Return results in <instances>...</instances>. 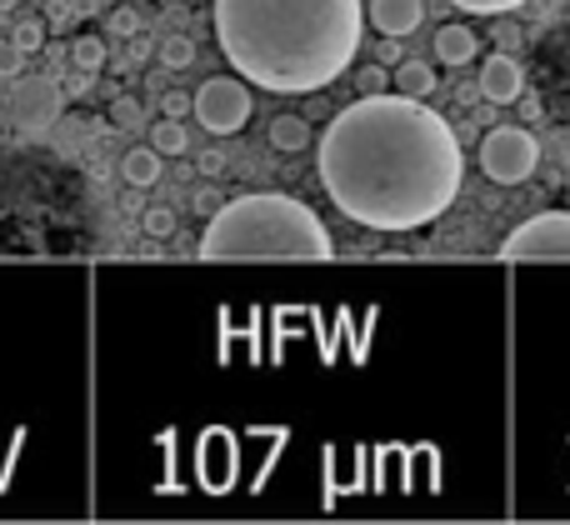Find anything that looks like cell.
Wrapping results in <instances>:
<instances>
[{
    "label": "cell",
    "mask_w": 570,
    "mask_h": 525,
    "mask_svg": "<svg viewBox=\"0 0 570 525\" xmlns=\"http://www.w3.org/2000/svg\"><path fill=\"white\" fill-rule=\"evenodd\" d=\"M465 180L461 136L415 96H361L321 136V186L365 230H421L455 206Z\"/></svg>",
    "instance_id": "1"
},
{
    "label": "cell",
    "mask_w": 570,
    "mask_h": 525,
    "mask_svg": "<svg viewBox=\"0 0 570 525\" xmlns=\"http://www.w3.org/2000/svg\"><path fill=\"white\" fill-rule=\"evenodd\" d=\"M220 56L271 96H315L361 56L365 0H216Z\"/></svg>",
    "instance_id": "2"
},
{
    "label": "cell",
    "mask_w": 570,
    "mask_h": 525,
    "mask_svg": "<svg viewBox=\"0 0 570 525\" xmlns=\"http://www.w3.org/2000/svg\"><path fill=\"white\" fill-rule=\"evenodd\" d=\"M206 260H325L335 240L305 200L281 190H250L210 216L200 236Z\"/></svg>",
    "instance_id": "3"
},
{
    "label": "cell",
    "mask_w": 570,
    "mask_h": 525,
    "mask_svg": "<svg viewBox=\"0 0 570 525\" xmlns=\"http://www.w3.org/2000/svg\"><path fill=\"white\" fill-rule=\"evenodd\" d=\"M250 116H256V96L246 76H210L196 90V120L210 136H236L250 126Z\"/></svg>",
    "instance_id": "4"
},
{
    "label": "cell",
    "mask_w": 570,
    "mask_h": 525,
    "mask_svg": "<svg viewBox=\"0 0 570 525\" xmlns=\"http://www.w3.org/2000/svg\"><path fill=\"white\" fill-rule=\"evenodd\" d=\"M535 166H541V146H535L531 130H521V126L485 130V140H481V170L495 180V186H521V180L535 176Z\"/></svg>",
    "instance_id": "5"
},
{
    "label": "cell",
    "mask_w": 570,
    "mask_h": 525,
    "mask_svg": "<svg viewBox=\"0 0 570 525\" xmlns=\"http://www.w3.org/2000/svg\"><path fill=\"white\" fill-rule=\"evenodd\" d=\"M505 260H570V210H546V216L515 226L501 240Z\"/></svg>",
    "instance_id": "6"
},
{
    "label": "cell",
    "mask_w": 570,
    "mask_h": 525,
    "mask_svg": "<svg viewBox=\"0 0 570 525\" xmlns=\"http://www.w3.org/2000/svg\"><path fill=\"white\" fill-rule=\"evenodd\" d=\"M60 116V90L50 76H16L6 96V120L16 130H50Z\"/></svg>",
    "instance_id": "7"
},
{
    "label": "cell",
    "mask_w": 570,
    "mask_h": 525,
    "mask_svg": "<svg viewBox=\"0 0 570 525\" xmlns=\"http://www.w3.org/2000/svg\"><path fill=\"white\" fill-rule=\"evenodd\" d=\"M521 90H525V70L511 50H495V56L481 60V96L491 106H511V100H521Z\"/></svg>",
    "instance_id": "8"
},
{
    "label": "cell",
    "mask_w": 570,
    "mask_h": 525,
    "mask_svg": "<svg viewBox=\"0 0 570 525\" xmlns=\"http://www.w3.org/2000/svg\"><path fill=\"white\" fill-rule=\"evenodd\" d=\"M365 20H371L385 40H401V36H411V30H421L425 0H371V6H365Z\"/></svg>",
    "instance_id": "9"
},
{
    "label": "cell",
    "mask_w": 570,
    "mask_h": 525,
    "mask_svg": "<svg viewBox=\"0 0 570 525\" xmlns=\"http://www.w3.org/2000/svg\"><path fill=\"white\" fill-rule=\"evenodd\" d=\"M431 50H435V60H441V66L461 70V66H471V60H475L481 40H475L471 26H441V30H435V46Z\"/></svg>",
    "instance_id": "10"
},
{
    "label": "cell",
    "mask_w": 570,
    "mask_h": 525,
    "mask_svg": "<svg viewBox=\"0 0 570 525\" xmlns=\"http://www.w3.org/2000/svg\"><path fill=\"white\" fill-rule=\"evenodd\" d=\"M160 170H166V156H160L156 146H136V150H126V160H120V176H126L136 190L156 186Z\"/></svg>",
    "instance_id": "11"
},
{
    "label": "cell",
    "mask_w": 570,
    "mask_h": 525,
    "mask_svg": "<svg viewBox=\"0 0 570 525\" xmlns=\"http://www.w3.org/2000/svg\"><path fill=\"white\" fill-rule=\"evenodd\" d=\"M395 90H401V96H415V100H431L435 90V70L425 66V60H401V66H395Z\"/></svg>",
    "instance_id": "12"
},
{
    "label": "cell",
    "mask_w": 570,
    "mask_h": 525,
    "mask_svg": "<svg viewBox=\"0 0 570 525\" xmlns=\"http://www.w3.org/2000/svg\"><path fill=\"white\" fill-rule=\"evenodd\" d=\"M266 136H271V150H285V156H295V150L311 146V120H305V116H276Z\"/></svg>",
    "instance_id": "13"
},
{
    "label": "cell",
    "mask_w": 570,
    "mask_h": 525,
    "mask_svg": "<svg viewBox=\"0 0 570 525\" xmlns=\"http://www.w3.org/2000/svg\"><path fill=\"white\" fill-rule=\"evenodd\" d=\"M150 146H156L160 156H186V150H190V130L180 126L176 116H160L156 126H150Z\"/></svg>",
    "instance_id": "14"
},
{
    "label": "cell",
    "mask_w": 570,
    "mask_h": 525,
    "mask_svg": "<svg viewBox=\"0 0 570 525\" xmlns=\"http://www.w3.org/2000/svg\"><path fill=\"white\" fill-rule=\"evenodd\" d=\"M70 60H76V70L96 76V70L106 66V40H100V36H80L76 46H70Z\"/></svg>",
    "instance_id": "15"
},
{
    "label": "cell",
    "mask_w": 570,
    "mask_h": 525,
    "mask_svg": "<svg viewBox=\"0 0 570 525\" xmlns=\"http://www.w3.org/2000/svg\"><path fill=\"white\" fill-rule=\"evenodd\" d=\"M190 60H196V40H186V36H166V40H160V66H166V70H186Z\"/></svg>",
    "instance_id": "16"
},
{
    "label": "cell",
    "mask_w": 570,
    "mask_h": 525,
    "mask_svg": "<svg viewBox=\"0 0 570 525\" xmlns=\"http://www.w3.org/2000/svg\"><path fill=\"white\" fill-rule=\"evenodd\" d=\"M46 20H16V30H10V40H16L26 56H36V50H46Z\"/></svg>",
    "instance_id": "17"
},
{
    "label": "cell",
    "mask_w": 570,
    "mask_h": 525,
    "mask_svg": "<svg viewBox=\"0 0 570 525\" xmlns=\"http://www.w3.org/2000/svg\"><path fill=\"white\" fill-rule=\"evenodd\" d=\"M26 66H30V56L16 46V40H0V80H16V76H26Z\"/></svg>",
    "instance_id": "18"
},
{
    "label": "cell",
    "mask_w": 570,
    "mask_h": 525,
    "mask_svg": "<svg viewBox=\"0 0 570 525\" xmlns=\"http://www.w3.org/2000/svg\"><path fill=\"white\" fill-rule=\"evenodd\" d=\"M455 10H471V16H511V10H521L525 0H451Z\"/></svg>",
    "instance_id": "19"
},
{
    "label": "cell",
    "mask_w": 570,
    "mask_h": 525,
    "mask_svg": "<svg viewBox=\"0 0 570 525\" xmlns=\"http://www.w3.org/2000/svg\"><path fill=\"white\" fill-rule=\"evenodd\" d=\"M140 226H146V236H156V240H166V236H176V210H146V220H140Z\"/></svg>",
    "instance_id": "20"
},
{
    "label": "cell",
    "mask_w": 570,
    "mask_h": 525,
    "mask_svg": "<svg viewBox=\"0 0 570 525\" xmlns=\"http://www.w3.org/2000/svg\"><path fill=\"white\" fill-rule=\"evenodd\" d=\"M110 36H140V10H130V0L120 10H110Z\"/></svg>",
    "instance_id": "21"
},
{
    "label": "cell",
    "mask_w": 570,
    "mask_h": 525,
    "mask_svg": "<svg viewBox=\"0 0 570 525\" xmlns=\"http://www.w3.org/2000/svg\"><path fill=\"white\" fill-rule=\"evenodd\" d=\"M160 110L176 116V120H186V116H196V100H190L186 90H166V96H160Z\"/></svg>",
    "instance_id": "22"
},
{
    "label": "cell",
    "mask_w": 570,
    "mask_h": 525,
    "mask_svg": "<svg viewBox=\"0 0 570 525\" xmlns=\"http://www.w3.org/2000/svg\"><path fill=\"white\" fill-rule=\"evenodd\" d=\"M355 86H361L365 96H381V90H395V80L385 76L381 66H371V70H361V76H355Z\"/></svg>",
    "instance_id": "23"
},
{
    "label": "cell",
    "mask_w": 570,
    "mask_h": 525,
    "mask_svg": "<svg viewBox=\"0 0 570 525\" xmlns=\"http://www.w3.org/2000/svg\"><path fill=\"white\" fill-rule=\"evenodd\" d=\"M110 120H116L120 130H140V120H146V116H140L136 100H116V106H110Z\"/></svg>",
    "instance_id": "24"
},
{
    "label": "cell",
    "mask_w": 570,
    "mask_h": 525,
    "mask_svg": "<svg viewBox=\"0 0 570 525\" xmlns=\"http://www.w3.org/2000/svg\"><path fill=\"white\" fill-rule=\"evenodd\" d=\"M76 16H80L76 0H56V6H50V16H46V26H50V30H66Z\"/></svg>",
    "instance_id": "25"
},
{
    "label": "cell",
    "mask_w": 570,
    "mask_h": 525,
    "mask_svg": "<svg viewBox=\"0 0 570 525\" xmlns=\"http://www.w3.org/2000/svg\"><path fill=\"white\" fill-rule=\"evenodd\" d=\"M196 206H200V210H210V216H216V210H220V200H216V190H200V196H196Z\"/></svg>",
    "instance_id": "26"
},
{
    "label": "cell",
    "mask_w": 570,
    "mask_h": 525,
    "mask_svg": "<svg viewBox=\"0 0 570 525\" xmlns=\"http://www.w3.org/2000/svg\"><path fill=\"white\" fill-rule=\"evenodd\" d=\"M515 40H521V30H515V26H501V46L515 50Z\"/></svg>",
    "instance_id": "27"
},
{
    "label": "cell",
    "mask_w": 570,
    "mask_h": 525,
    "mask_svg": "<svg viewBox=\"0 0 570 525\" xmlns=\"http://www.w3.org/2000/svg\"><path fill=\"white\" fill-rule=\"evenodd\" d=\"M20 6V0H0V16H6V10H16Z\"/></svg>",
    "instance_id": "28"
}]
</instances>
